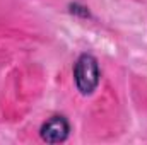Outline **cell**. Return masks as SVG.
<instances>
[{
    "mask_svg": "<svg viewBox=\"0 0 147 145\" xmlns=\"http://www.w3.org/2000/svg\"><path fill=\"white\" fill-rule=\"evenodd\" d=\"M99 65L98 60L89 55L84 53L77 58L75 65H74V80H75V87L82 96H91L98 85H99Z\"/></svg>",
    "mask_w": 147,
    "mask_h": 145,
    "instance_id": "cell-1",
    "label": "cell"
},
{
    "mask_svg": "<svg viewBox=\"0 0 147 145\" xmlns=\"http://www.w3.org/2000/svg\"><path fill=\"white\" fill-rule=\"evenodd\" d=\"M69 133H70V123L62 114H55L50 119H46L39 130V135L46 144H62L69 138Z\"/></svg>",
    "mask_w": 147,
    "mask_h": 145,
    "instance_id": "cell-2",
    "label": "cell"
},
{
    "mask_svg": "<svg viewBox=\"0 0 147 145\" xmlns=\"http://www.w3.org/2000/svg\"><path fill=\"white\" fill-rule=\"evenodd\" d=\"M70 12L72 14H77V15H82V17H89V10L79 3H72L70 5Z\"/></svg>",
    "mask_w": 147,
    "mask_h": 145,
    "instance_id": "cell-3",
    "label": "cell"
}]
</instances>
